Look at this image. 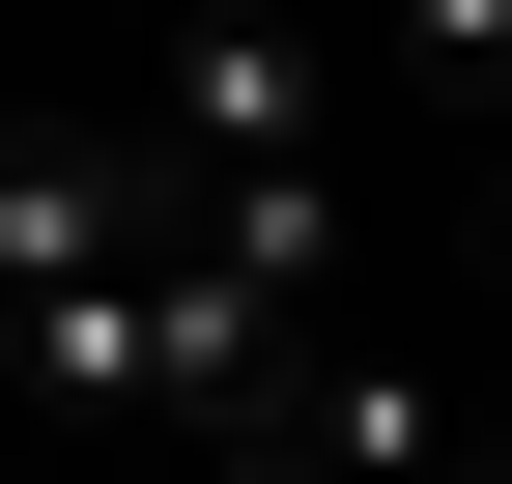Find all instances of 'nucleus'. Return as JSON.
Returning <instances> with one entry per match:
<instances>
[{
  "label": "nucleus",
  "mask_w": 512,
  "mask_h": 484,
  "mask_svg": "<svg viewBox=\"0 0 512 484\" xmlns=\"http://www.w3.org/2000/svg\"><path fill=\"white\" fill-rule=\"evenodd\" d=\"M143 143H171V171H313V57H285V29L143 57Z\"/></svg>",
  "instance_id": "obj_1"
}]
</instances>
